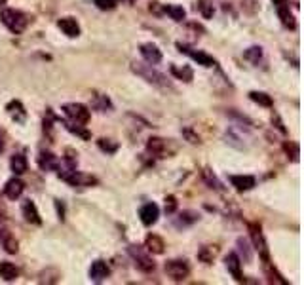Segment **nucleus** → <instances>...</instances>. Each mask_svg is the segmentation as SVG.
I'll use <instances>...</instances> for the list:
<instances>
[{"instance_id":"dca6fc26","label":"nucleus","mask_w":304,"mask_h":285,"mask_svg":"<svg viewBox=\"0 0 304 285\" xmlns=\"http://www.w3.org/2000/svg\"><path fill=\"white\" fill-rule=\"evenodd\" d=\"M230 183L232 186H236V190L243 192V190H251L255 186V177H251V175H232Z\"/></svg>"},{"instance_id":"1a4fd4ad","label":"nucleus","mask_w":304,"mask_h":285,"mask_svg":"<svg viewBox=\"0 0 304 285\" xmlns=\"http://www.w3.org/2000/svg\"><path fill=\"white\" fill-rule=\"evenodd\" d=\"M139 217H141V223L145 226H152V224L158 221L160 217V207L156 204H145L141 211H139Z\"/></svg>"},{"instance_id":"423d86ee","label":"nucleus","mask_w":304,"mask_h":285,"mask_svg":"<svg viewBox=\"0 0 304 285\" xmlns=\"http://www.w3.org/2000/svg\"><path fill=\"white\" fill-rule=\"evenodd\" d=\"M59 177L63 179V181H67L69 185H73V186H87V185H95V183H97V179H95V177L86 175V173H80V171H74V169L63 171V173H59Z\"/></svg>"},{"instance_id":"9b49d317","label":"nucleus","mask_w":304,"mask_h":285,"mask_svg":"<svg viewBox=\"0 0 304 285\" xmlns=\"http://www.w3.org/2000/svg\"><path fill=\"white\" fill-rule=\"evenodd\" d=\"M224 262H226L228 272L234 276V280H236V282H243V278H242V260H240V257H238L236 253H228V255H226V259H224Z\"/></svg>"},{"instance_id":"7ed1b4c3","label":"nucleus","mask_w":304,"mask_h":285,"mask_svg":"<svg viewBox=\"0 0 304 285\" xmlns=\"http://www.w3.org/2000/svg\"><path fill=\"white\" fill-rule=\"evenodd\" d=\"M63 112L71 118V122H76V124H87V120H89L87 107L80 105V103H67V105H63Z\"/></svg>"},{"instance_id":"e433bc0d","label":"nucleus","mask_w":304,"mask_h":285,"mask_svg":"<svg viewBox=\"0 0 304 285\" xmlns=\"http://www.w3.org/2000/svg\"><path fill=\"white\" fill-rule=\"evenodd\" d=\"M285 150H291L293 162H299V147H297V143H285Z\"/></svg>"},{"instance_id":"9d476101","label":"nucleus","mask_w":304,"mask_h":285,"mask_svg":"<svg viewBox=\"0 0 304 285\" xmlns=\"http://www.w3.org/2000/svg\"><path fill=\"white\" fill-rule=\"evenodd\" d=\"M274 4H276V10H278V15H280L281 23L285 27H289V29H295V17L291 15L289 12V0H274Z\"/></svg>"},{"instance_id":"b1692460","label":"nucleus","mask_w":304,"mask_h":285,"mask_svg":"<svg viewBox=\"0 0 304 285\" xmlns=\"http://www.w3.org/2000/svg\"><path fill=\"white\" fill-rule=\"evenodd\" d=\"M10 167L15 175H23L27 171V158L23 154H13L10 160Z\"/></svg>"},{"instance_id":"2f4dec72","label":"nucleus","mask_w":304,"mask_h":285,"mask_svg":"<svg viewBox=\"0 0 304 285\" xmlns=\"http://www.w3.org/2000/svg\"><path fill=\"white\" fill-rule=\"evenodd\" d=\"M194 221H198V215H196L194 211H184V213H181V219H179V226H186V224H192Z\"/></svg>"},{"instance_id":"bb28decb","label":"nucleus","mask_w":304,"mask_h":285,"mask_svg":"<svg viewBox=\"0 0 304 285\" xmlns=\"http://www.w3.org/2000/svg\"><path fill=\"white\" fill-rule=\"evenodd\" d=\"M166 13H170V17L173 21H182V19H184V8H182V6H177V4L166 6Z\"/></svg>"},{"instance_id":"5701e85b","label":"nucleus","mask_w":304,"mask_h":285,"mask_svg":"<svg viewBox=\"0 0 304 285\" xmlns=\"http://www.w3.org/2000/svg\"><path fill=\"white\" fill-rule=\"evenodd\" d=\"M217 253H219V249L215 247V245H204L198 251V259L202 260V262H206V264H211L213 259L217 257Z\"/></svg>"},{"instance_id":"2eb2a0df","label":"nucleus","mask_w":304,"mask_h":285,"mask_svg":"<svg viewBox=\"0 0 304 285\" xmlns=\"http://www.w3.org/2000/svg\"><path fill=\"white\" fill-rule=\"evenodd\" d=\"M141 55L145 57L146 63H150V65H158L162 61V51L158 50V46H154V44H143L141 46Z\"/></svg>"},{"instance_id":"c756f323","label":"nucleus","mask_w":304,"mask_h":285,"mask_svg":"<svg viewBox=\"0 0 304 285\" xmlns=\"http://www.w3.org/2000/svg\"><path fill=\"white\" fill-rule=\"evenodd\" d=\"M171 73L177 76V78H182L184 82H190V80H192V71H190L188 67H184V69H177V67H171Z\"/></svg>"},{"instance_id":"473e14b6","label":"nucleus","mask_w":304,"mask_h":285,"mask_svg":"<svg viewBox=\"0 0 304 285\" xmlns=\"http://www.w3.org/2000/svg\"><path fill=\"white\" fill-rule=\"evenodd\" d=\"M238 247H240V251L243 253V257H245V262H251V259H253V253H251V249H249L247 242H245L243 238H240V240H238Z\"/></svg>"},{"instance_id":"f704fd0d","label":"nucleus","mask_w":304,"mask_h":285,"mask_svg":"<svg viewBox=\"0 0 304 285\" xmlns=\"http://www.w3.org/2000/svg\"><path fill=\"white\" fill-rule=\"evenodd\" d=\"M95 2V6H97L99 10H114V6H116V0H93Z\"/></svg>"},{"instance_id":"72a5a7b5","label":"nucleus","mask_w":304,"mask_h":285,"mask_svg":"<svg viewBox=\"0 0 304 285\" xmlns=\"http://www.w3.org/2000/svg\"><path fill=\"white\" fill-rule=\"evenodd\" d=\"M200 10H202V15L209 19V17H213V4L209 2V0H202L200 2Z\"/></svg>"},{"instance_id":"6e6552de","label":"nucleus","mask_w":304,"mask_h":285,"mask_svg":"<svg viewBox=\"0 0 304 285\" xmlns=\"http://www.w3.org/2000/svg\"><path fill=\"white\" fill-rule=\"evenodd\" d=\"M177 48L182 51V53H186L188 57H192L198 65H202V67H213L215 65V59L211 57V55H207L206 51H198L194 48H188V46H184L181 42H177Z\"/></svg>"},{"instance_id":"39448f33","label":"nucleus","mask_w":304,"mask_h":285,"mask_svg":"<svg viewBox=\"0 0 304 285\" xmlns=\"http://www.w3.org/2000/svg\"><path fill=\"white\" fill-rule=\"evenodd\" d=\"M166 272L170 276L171 280H175V282H182L184 278H188V274H190V266H188V262L186 260H170L168 264H166Z\"/></svg>"},{"instance_id":"7c9ffc66","label":"nucleus","mask_w":304,"mask_h":285,"mask_svg":"<svg viewBox=\"0 0 304 285\" xmlns=\"http://www.w3.org/2000/svg\"><path fill=\"white\" fill-rule=\"evenodd\" d=\"M65 127H67L69 131L76 133L78 137H82V139H89V133H87L86 129H82V127L76 124V122H65Z\"/></svg>"},{"instance_id":"aec40b11","label":"nucleus","mask_w":304,"mask_h":285,"mask_svg":"<svg viewBox=\"0 0 304 285\" xmlns=\"http://www.w3.org/2000/svg\"><path fill=\"white\" fill-rule=\"evenodd\" d=\"M0 244H2V247L6 249L8 253H17V249H19L17 240L10 232H6V230H0Z\"/></svg>"},{"instance_id":"4c0bfd02","label":"nucleus","mask_w":304,"mask_h":285,"mask_svg":"<svg viewBox=\"0 0 304 285\" xmlns=\"http://www.w3.org/2000/svg\"><path fill=\"white\" fill-rule=\"evenodd\" d=\"M272 120H276V127L280 129L281 133H287V129L283 127V124H281V120H280V116H278V114H272Z\"/></svg>"},{"instance_id":"393cba45","label":"nucleus","mask_w":304,"mask_h":285,"mask_svg":"<svg viewBox=\"0 0 304 285\" xmlns=\"http://www.w3.org/2000/svg\"><path fill=\"white\" fill-rule=\"evenodd\" d=\"M146 149L150 150L152 154H164V149H166V141H164V139H160V137H152V139H148V145H146Z\"/></svg>"},{"instance_id":"cd10ccee","label":"nucleus","mask_w":304,"mask_h":285,"mask_svg":"<svg viewBox=\"0 0 304 285\" xmlns=\"http://www.w3.org/2000/svg\"><path fill=\"white\" fill-rule=\"evenodd\" d=\"M249 97H251V101H255V103L262 105V107H272V97L266 95V93H262V91H251Z\"/></svg>"},{"instance_id":"a878e982","label":"nucleus","mask_w":304,"mask_h":285,"mask_svg":"<svg viewBox=\"0 0 304 285\" xmlns=\"http://www.w3.org/2000/svg\"><path fill=\"white\" fill-rule=\"evenodd\" d=\"M243 57L251 63H259L261 57H262V48L261 46H251V48H247L243 51Z\"/></svg>"},{"instance_id":"c9c22d12","label":"nucleus","mask_w":304,"mask_h":285,"mask_svg":"<svg viewBox=\"0 0 304 285\" xmlns=\"http://www.w3.org/2000/svg\"><path fill=\"white\" fill-rule=\"evenodd\" d=\"M175 209H177V198L175 196H168L166 198V213L171 215V213H175Z\"/></svg>"},{"instance_id":"0eeeda50","label":"nucleus","mask_w":304,"mask_h":285,"mask_svg":"<svg viewBox=\"0 0 304 285\" xmlns=\"http://www.w3.org/2000/svg\"><path fill=\"white\" fill-rule=\"evenodd\" d=\"M249 236H251V240H253V245L255 249L261 253V257L262 260H268V245H266V240H264V234H262V230H261V226L257 223H251L249 224Z\"/></svg>"},{"instance_id":"c85d7f7f","label":"nucleus","mask_w":304,"mask_h":285,"mask_svg":"<svg viewBox=\"0 0 304 285\" xmlns=\"http://www.w3.org/2000/svg\"><path fill=\"white\" fill-rule=\"evenodd\" d=\"M97 145L99 149L103 150V152H107V154H114L118 150V145L116 143H110V139H99Z\"/></svg>"},{"instance_id":"412c9836","label":"nucleus","mask_w":304,"mask_h":285,"mask_svg":"<svg viewBox=\"0 0 304 285\" xmlns=\"http://www.w3.org/2000/svg\"><path fill=\"white\" fill-rule=\"evenodd\" d=\"M19 276V270L15 268V264L12 262H0V278L6 282H13Z\"/></svg>"},{"instance_id":"f8f14e48","label":"nucleus","mask_w":304,"mask_h":285,"mask_svg":"<svg viewBox=\"0 0 304 285\" xmlns=\"http://www.w3.org/2000/svg\"><path fill=\"white\" fill-rule=\"evenodd\" d=\"M38 165L44 171H57L59 169V158L55 154H51V152H42L38 156Z\"/></svg>"},{"instance_id":"a211bd4d","label":"nucleus","mask_w":304,"mask_h":285,"mask_svg":"<svg viewBox=\"0 0 304 285\" xmlns=\"http://www.w3.org/2000/svg\"><path fill=\"white\" fill-rule=\"evenodd\" d=\"M109 266H107V262H103V260H95V262H91V268H89V278L93 280V282H101V280H105L107 276H109Z\"/></svg>"},{"instance_id":"58836bf2","label":"nucleus","mask_w":304,"mask_h":285,"mask_svg":"<svg viewBox=\"0 0 304 285\" xmlns=\"http://www.w3.org/2000/svg\"><path fill=\"white\" fill-rule=\"evenodd\" d=\"M182 133H184V135L188 137V139H190V143H200V137H196L194 133H192V131H190V129H184V131H182Z\"/></svg>"},{"instance_id":"f257e3e1","label":"nucleus","mask_w":304,"mask_h":285,"mask_svg":"<svg viewBox=\"0 0 304 285\" xmlns=\"http://www.w3.org/2000/svg\"><path fill=\"white\" fill-rule=\"evenodd\" d=\"M0 19H2V23L8 27L12 33H15V35L23 33L27 23H29L27 15H25L23 12H19V10H13V8L2 10V12H0Z\"/></svg>"},{"instance_id":"20e7f679","label":"nucleus","mask_w":304,"mask_h":285,"mask_svg":"<svg viewBox=\"0 0 304 285\" xmlns=\"http://www.w3.org/2000/svg\"><path fill=\"white\" fill-rule=\"evenodd\" d=\"M130 255H131V259L135 260V266L141 270V272H152L154 270V262L152 259L146 255V251L143 247H139V245H131L130 247Z\"/></svg>"},{"instance_id":"f3484780","label":"nucleus","mask_w":304,"mask_h":285,"mask_svg":"<svg viewBox=\"0 0 304 285\" xmlns=\"http://www.w3.org/2000/svg\"><path fill=\"white\" fill-rule=\"evenodd\" d=\"M57 27H59L67 37H71V38L80 35V25L76 23V19H73V17H63V19H59V21H57Z\"/></svg>"},{"instance_id":"4468645a","label":"nucleus","mask_w":304,"mask_h":285,"mask_svg":"<svg viewBox=\"0 0 304 285\" xmlns=\"http://www.w3.org/2000/svg\"><path fill=\"white\" fill-rule=\"evenodd\" d=\"M23 190H25V185H23V181L21 179H10L8 183H6V186H4V194L8 196L10 200H17L21 194H23Z\"/></svg>"},{"instance_id":"79ce46f5","label":"nucleus","mask_w":304,"mask_h":285,"mask_svg":"<svg viewBox=\"0 0 304 285\" xmlns=\"http://www.w3.org/2000/svg\"><path fill=\"white\" fill-rule=\"evenodd\" d=\"M4 2H6V0H0V4H4Z\"/></svg>"},{"instance_id":"ea45409f","label":"nucleus","mask_w":304,"mask_h":285,"mask_svg":"<svg viewBox=\"0 0 304 285\" xmlns=\"http://www.w3.org/2000/svg\"><path fill=\"white\" fill-rule=\"evenodd\" d=\"M55 205H57V213H59V219H65V209H63V204L59 200H55Z\"/></svg>"},{"instance_id":"37998d69","label":"nucleus","mask_w":304,"mask_h":285,"mask_svg":"<svg viewBox=\"0 0 304 285\" xmlns=\"http://www.w3.org/2000/svg\"><path fill=\"white\" fill-rule=\"evenodd\" d=\"M116 2H118V0H116Z\"/></svg>"},{"instance_id":"a19ab883","label":"nucleus","mask_w":304,"mask_h":285,"mask_svg":"<svg viewBox=\"0 0 304 285\" xmlns=\"http://www.w3.org/2000/svg\"><path fill=\"white\" fill-rule=\"evenodd\" d=\"M2 150H4V133L0 131V152H2Z\"/></svg>"},{"instance_id":"4be33fe9","label":"nucleus","mask_w":304,"mask_h":285,"mask_svg":"<svg viewBox=\"0 0 304 285\" xmlns=\"http://www.w3.org/2000/svg\"><path fill=\"white\" fill-rule=\"evenodd\" d=\"M6 111L10 112V116H12L15 122H23L25 116H27V112H25L23 105H21L19 101H12V103L6 107Z\"/></svg>"},{"instance_id":"6ab92c4d","label":"nucleus","mask_w":304,"mask_h":285,"mask_svg":"<svg viewBox=\"0 0 304 285\" xmlns=\"http://www.w3.org/2000/svg\"><path fill=\"white\" fill-rule=\"evenodd\" d=\"M164 247H166V244H164V240L156 234H148L145 240V249L146 251H150V253H154V255H162L164 253Z\"/></svg>"},{"instance_id":"f03ea898","label":"nucleus","mask_w":304,"mask_h":285,"mask_svg":"<svg viewBox=\"0 0 304 285\" xmlns=\"http://www.w3.org/2000/svg\"><path fill=\"white\" fill-rule=\"evenodd\" d=\"M131 69H133V73H137L139 76H143L146 82H150V84H154V86L171 87L170 80L162 75V73L154 71L150 63H148V65H143V63H133V67H131Z\"/></svg>"},{"instance_id":"ddd939ff","label":"nucleus","mask_w":304,"mask_h":285,"mask_svg":"<svg viewBox=\"0 0 304 285\" xmlns=\"http://www.w3.org/2000/svg\"><path fill=\"white\" fill-rule=\"evenodd\" d=\"M21 211H23V217L27 223H33V224H40L42 219H40V213H38L37 205L31 202V200H25L21 204Z\"/></svg>"}]
</instances>
